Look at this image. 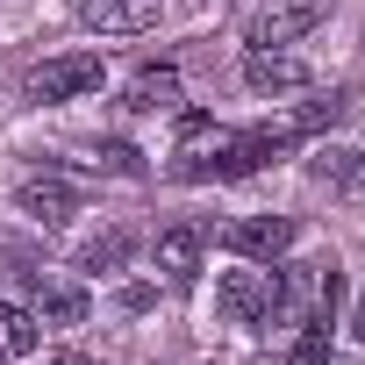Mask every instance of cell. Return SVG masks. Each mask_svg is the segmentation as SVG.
I'll use <instances>...</instances> for the list:
<instances>
[{"label": "cell", "mask_w": 365, "mask_h": 365, "mask_svg": "<svg viewBox=\"0 0 365 365\" xmlns=\"http://www.w3.org/2000/svg\"><path fill=\"white\" fill-rule=\"evenodd\" d=\"M287 143H294V136H287L279 122H272V129H244V136H222L215 150L187 158V165H179V179H251V172H265Z\"/></svg>", "instance_id": "6da1fadb"}, {"label": "cell", "mask_w": 365, "mask_h": 365, "mask_svg": "<svg viewBox=\"0 0 365 365\" xmlns=\"http://www.w3.org/2000/svg\"><path fill=\"white\" fill-rule=\"evenodd\" d=\"M215 308L230 322H279V272H230L215 287Z\"/></svg>", "instance_id": "7a4b0ae2"}, {"label": "cell", "mask_w": 365, "mask_h": 365, "mask_svg": "<svg viewBox=\"0 0 365 365\" xmlns=\"http://www.w3.org/2000/svg\"><path fill=\"white\" fill-rule=\"evenodd\" d=\"M101 58L93 51H79V58H51V65H36L29 72V101H79V93H93L101 86Z\"/></svg>", "instance_id": "3957f363"}, {"label": "cell", "mask_w": 365, "mask_h": 365, "mask_svg": "<svg viewBox=\"0 0 365 365\" xmlns=\"http://www.w3.org/2000/svg\"><path fill=\"white\" fill-rule=\"evenodd\" d=\"M329 8H336V0H272V8L251 22V51H279V43L308 36V29H315Z\"/></svg>", "instance_id": "277c9868"}, {"label": "cell", "mask_w": 365, "mask_h": 365, "mask_svg": "<svg viewBox=\"0 0 365 365\" xmlns=\"http://www.w3.org/2000/svg\"><path fill=\"white\" fill-rule=\"evenodd\" d=\"M237 258H265V265H279L287 251H294V215H244V222H230V237H222Z\"/></svg>", "instance_id": "5b68a950"}, {"label": "cell", "mask_w": 365, "mask_h": 365, "mask_svg": "<svg viewBox=\"0 0 365 365\" xmlns=\"http://www.w3.org/2000/svg\"><path fill=\"white\" fill-rule=\"evenodd\" d=\"M165 0H79V22L86 29H108V36H143L158 22Z\"/></svg>", "instance_id": "8992f818"}, {"label": "cell", "mask_w": 365, "mask_h": 365, "mask_svg": "<svg viewBox=\"0 0 365 365\" xmlns=\"http://www.w3.org/2000/svg\"><path fill=\"white\" fill-rule=\"evenodd\" d=\"M158 272H165V287H194L201 279V230L194 222L158 230Z\"/></svg>", "instance_id": "52a82bcc"}, {"label": "cell", "mask_w": 365, "mask_h": 365, "mask_svg": "<svg viewBox=\"0 0 365 365\" xmlns=\"http://www.w3.org/2000/svg\"><path fill=\"white\" fill-rule=\"evenodd\" d=\"M15 201H22V215H36V222H72L79 215V194L65 187V179H51V172H36V179H22V187H15Z\"/></svg>", "instance_id": "ba28073f"}, {"label": "cell", "mask_w": 365, "mask_h": 365, "mask_svg": "<svg viewBox=\"0 0 365 365\" xmlns=\"http://www.w3.org/2000/svg\"><path fill=\"white\" fill-rule=\"evenodd\" d=\"M315 72L301 65V58H287V51H251L244 58V86L251 93H294V86H308Z\"/></svg>", "instance_id": "9c48e42d"}, {"label": "cell", "mask_w": 365, "mask_h": 365, "mask_svg": "<svg viewBox=\"0 0 365 365\" xmlns=\"http://www.w3.org/2000/svg\"><path fill=\"white\" fill-rule=\"evenodd\" d=\"M122 108H129V115H165V108H179V72H172V65H143V72L129 79Z\"/></svg>", "instance_id": "30bf717a"}, {"label": "cell", "mask_w": 365, "mask_h": 365, "mask_svg": "<svg viewBox=\"0 0 365 365\" xmlns=\"http://www.w3.org/2000/svg\"><path fill=\"white\" fill-rule=\"evenodd\" d=\"M29 287H36V308H43V322H58V329L86 322V287H72V279H43V272H29Z\"/></svg>", "instance_id": "8fae6325"}, {"label": "cell", "mask_w": 365, "mask_h": 365, "mask_svg": "<svg viewBox=\"0 0 365 365\" xmlns=\"http://www.w3.org/2000/svg\"><path fill=\"white\" fill-rule=\"evenodd\" d=\"M36 344H43V315L0 294V358H29Z\"/></svg>", "instance_id": "7c38bea8"}, {"label": "cell", "mask_w": 365, "mask_h": 365, "mask_svg": "<svg viewBox=\"0 0 365 365\" xmlns=\"http://www.w3.org/2000/svg\"><path fill=\"white\" fill-rule=\"evenodd\" d=\"M308 172H315V187H329V194H358L365 187V150H315Z\"/></svg>", "instance_id": "4fadbf2b"}, {"label": "cell", "mask_w": 365, "mask_h": 365, "mask_svg": "<svg viewBox=\"0 0 365 365\" xmlns=\"http://www.w3.org/2000/svg\"><path fill=\"white\" fill-rule=\"evenodd\" d=\"M336 122H344V93H322V101H301L279 129L287 136H315V129H336Z\"/></svg>", "instance_id": "5bb4252c"}, {"label": "cell", "mask_w": 365, "mask_h": 365, "mask_svg": "<svg viewBox=\"0 0 365 365\" xmlns=\"http://www.w3.org/2000/svg\"><path fill=\"white\" fill-rule=\"evenodd\" d=\"M129 251H136V237H129V230H108V237H93V244L79 251V272H115Z\"/></svg>", "instance_id": "9a60e30c"}, {"label": "cell", "mask_w": 365, "mask_h": 365, "mask_svg": "<svg viewBox=\"0 0 365 365\" xmlns=\"http://www.w3.org/2000/svg\"><path fill=\"white\" fill-rule=\"evenodd\" d=\"M222 143V129L208 122V115H179V158H201V150H215Z\"/></svg>", "instance_id": "2e32d148"}, {"label": "cell", "mask_w": 365, "mask_h": 365, "mask_svg": "<svg viewBox=\"0 0 365 365\" xmlns=\"http://www.w3.org/2000/svg\"><path fill=\"white\" fill-rule=\"evenodd\" d=\"M93 165H101V172H115V179H143V150H136V143H101V150H93Z\"/></svg>", "instance_id": "e0dca14e"}, {"label": "cell", "mask_w": 365, "mask_h": 365, "mask_svg": "<svg viewBox=\"0 0 365 365\" xmlns=\"http://www.w3.org/2000/svg\"><path fill=\"white\" fill-rule=\"evenodd\" d=\"M287 365H336V358H329V329H322V322H308V329H301V344L287 351Z\"/></svg>", "instance_id": "ac0fdd59"}, {"label": "cell", "mask_w": 365, "mask_h": 365, "mask_svg": "<svg viewBox=\"0 0 365 365\" xmlns=\"http://www.w3.org/2000/svg\"><path fill=\"white\" fill-rule=\"evenodd\" d=\"M43 365H93L86 351H58V358H43Z\"/></svg>", "instance_id": "d6986e66"}, {"label": "cell", "mask_w": 365, "mask_h": 365, "mask_svg": "<svg viewBox=\"0 0 365 365\" xmlns=\"http://www.w3.org/2000/svg\"><path fill=\"white\" fill-rule=\"evenodd\" d=\"M351 336H358V344H365V301H358V315H351Z\"/></svg>", "instance_id": "ffe728a7"}]
</instances>
